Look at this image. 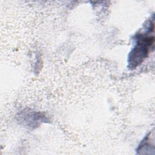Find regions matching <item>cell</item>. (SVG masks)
<instances>
[{"label": "cell", "instance_id": "6da1fadb", "mask_svg": "<svg viewBox=\"0 0 155 155\" xmlns=\"http://www.w3.org/2000/svg\"><path fill=\"white\" fill-rule=\"evenodd\" d=\"M153 42L152 38H141L135 48L133 49L129 56V64L130 67L135 68L140 64L146 58L148 53L149 48Z\"/></svg>", "mask_w": 155, "mask_h": 155}]
</instances>
